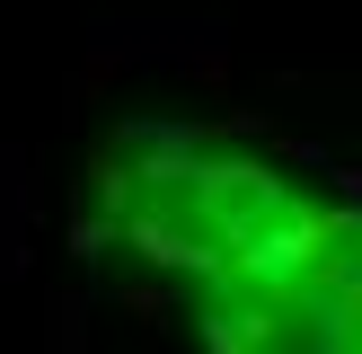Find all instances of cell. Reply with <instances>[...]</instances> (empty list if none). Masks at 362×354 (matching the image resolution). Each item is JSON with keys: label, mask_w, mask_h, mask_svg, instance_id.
Listing matches in <instances>:
<instances>
[{"label": "cell", "mask_w": 362, "mask_h": 354, "mask_svg": "<svg viewBox=\"0 0 362 354\" xmlns=\"http://www.w3.org/2000/svg\"><path fill=\"white\" fill-rule=\"evenodd\" d=\"M124 239H141V257H159V266H204V248H194L186 230L151 222V212H133V222H124Z\"/></svg>", "instance_id": "6da1fadb"}, {"label": "cell", "mask_w": 362, "mask_h": 354, "mask_svg": "<svg viewBox=\"0 0 362 354\" xmlns=\"http://www.w3.org/2000/svg\"><path fill=\"white\" fill-rule=\"evenodd\" d=\"M106 230H115L106 212H80V222H71V257H98V248H106Z\"/></svg>", "instance_id": "7a4b0ae2"}, {"label": "cell", "mask_w": 362, "mask_h": 354, "mask_svg": "<svg viewBox=\"0 0 362 354\" xmlns=\"http://www.w3.org/2000/svg\"><path fill=\"white\" fill-rule=\"evenodd\" d=\"M336 186H345V195H362V169H336Z\"/></svg>", "instance_id": "3957f363"}]
</instances>
